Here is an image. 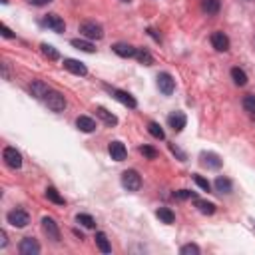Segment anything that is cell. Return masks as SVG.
Masks as SVG:
<instances>
[{"label": "cell", "mask_w": 255, "mask_h": 255, "mask_svg": "<svg viewBox=\"0 0 255 255\" xmlns=\"http://www.w3.org/2000/svg\"><path fill=\"white\" fill-rule=\"evenodd\" d=\"M30 92H32V96H34V98L44 100V98H46V94L50 92V88L46 86L44 82H40V80H34V82L30 84Z\"/></svg>", "instance_id": "18"}, {"label": "cell", "mask_w": 255, "mask_h": 255, "mask_svg": "<svg viewBox=\"0 0 255 255\" xmlns=\"http://www.w3.org/2000/svg\"><path fill=\"white\" fill-rule=\"evenodd\" d=\"M42 229L52 241H56V243L60 241V229H58V224L54 222L52 217H48V215L42 217Z\"/></svg>", "instance_id": "7"}, {"label": "cell", "mask_w": 255, "mask_h": 255, "mask_svg": "<svg viewBox=\"0 0 255 255\" xmlns=\"http://www.w3.org/2000/svg\"><path fill=\"white\" fill-rule=\"evenodd\" d=\"M44 104L50 110H52V112H64V108H66V98H64V94H60L56 90H50L46 94V98H44Z\"/></svg>", "instance_id": "2"}, {"label": "cell", "mask_w": 255, "mask_h": 255, "mask_svg": "<svg viewBox=\"0 0 255 255\" xmlns=\"http://www.w3.org/2000/svg\"><path fill=\"white\" fill-rule=\"evenodd\" d=\"M158 88H160V92L165 94V96L174 94V90H176V80L172 78V74H167V72L158 74Z\"/></svg>", "instance_id": "6"}, {"label": "cell", "mask_w": 255, "mask_h": 255, "mask_svg": "<svg viewBox=\"0 0 255 255\" xmlns=\"http://www.w3.org/2000/svg\"><path fill=\"white\" fill-rule=\"evenodd\" d=\"M180 253L181 255H199V247L195 243H188V245H183L180 249Z\"/></svg>", "instance_id": "34"}, {"label": "cell", "mask_w": 255, "mask_h": 255, "mask_svg": "<svg viewBox=\"0 0 255 255\" xmlns=\"http://www.w3.org/2000/svg\"><path fill=\"white\" fill-rule=\"evenodd\" d=\"M201 158V165H206L210 169H219L222 167V158H219L217 154H213V151H203V154L199 156Z\"/></svg>", "instance_id": "15"}, {"label": "cell", "mask_w": 255, "mask_h": 255, "mask_svg": "<svg viewBox=\"0 0 255 255\" xmlns=\"http://www.w3.org/2000/svg\"><path fill=\"white\" fill-rule=\"evenodd\" d=\"M211 46L217 50V52H227L229 50V38L224 32H213L211 34Z\"/></svg>", "instance_id": "14"}, {"label": "cell", "mask_w": 255, "mask_h": 255, "mask_svg": "<svg viewBox=\"0 0 255 255\" xmlns=\"http://www.w3.org/2000/svg\"><path fill=\"white\" fill-rule=\"evenodd\" d=\"M169 150H172V151H174V154H176V156H178L181 162H185V154H183V151H181L178 146H174V144H172V146H169Z\"/></svg>", "instance_id": "37"}, {"label": "cell", "mask_w": 255, "mask_h": 255, "mask_svg": "<svg viewBox=\"0 0 255 255\" xmlns=\"http://www.w3.org/2000/svg\"><path fill=\"white\" fill-rule=\"evenodd\" d=\"M42 24L48 26L52 32H64L66 30V24H64V20L60 18L58 14H46L44 20H42Z\"/></svg>", "instance_id": "11"}, {"label": "cell", "mask_w": 255, "mask_h": 255, "mask_svg": "<svg viewBox=\"0 0 255 255\" xmlns=\"http://www.w3.org/2000/svg\"><path fill=\"white\" fill-rule=\"evenodd\" d=\"M108 90H110V94L120 102V104H124V106H128V108H135L138 106V102H135V98L130 94V92H124V90H118V88H110V86H106Z\"/></svg>", "instance_id": "8"}, {"label": "cell", "mask_w": 255, "mask_h": 255, "mask_svg": "<svg viewBox=\"0 0 255 255\" xmlns=\"http://www.w3.org/2000/svg\"><path fill=\"white\" fill-rule=\"evenodd\" d=\"M76 128L84 134H92V132H96V122L88 116H80L76 120Z\"/></svg>", "instance_id": "17"}, {"label": "cell", "mask_w": 255, "mask_h": 255, "mask_svg": "<svg viewBox=\"0 0 255 255\" xmlns=\"http://www.w3.org/2000/svg\"><path fill=\"white\" fill-rule=\"evenodd\" d=\"M122 185L128 192H138L142 188V178L135 169H126L122 174Z\"/></svg>", "instance_id": "3"}, {"label": "cell", "mask_w": 255, "mask_h": 255, "mask_svg": "<svg viewBox=\"0 0 255 255\" xmlns=\"http://www.w3.org/2000/svg\"><path fill=\"white\" fill-rule=\"evenodd\" d=\"M6 243H8V241H6V233L0 231V247H6Z\"/></svg>", "instance_id": "41"}, {"label": "cell", "mask_w": 255, "mask_h": 255, "mask_svg": "<svg viewBox=\"0 0 255 255\" xmlns=\"http://www.w3.org/2000/svg\"><path fill=\"white\" fill-rule=\"evenodd\" d=\"M30 4H34V6H44V4H48V2H52V0H28Z\"/></svg>", "instance_id": "39"}, {"label": "cell", "mask_w": 255, "mask_h": 255, "mask_svg": "<svg viewBox=\"0 0 255 255\" xmlns=\"http://www.w3.org/2000/svg\"><path fill=\"white\" fill-rule=\"evenodd\" d=\"M135 58H138L144 66H151V64H154V58H151V54L148 52V50H144V48H138V54H135Z\"/></svg>", "instance_id": "31"}, {"label": "cell", "mask_w": 255, "mask_h": 255, "mask_svg": "<svg viewBox=\"0 0 255 255\" xmlns=\"http://www.w3.org/2000/svg\"><path fill=\"white\" fill-rule=\"evenodd\" d=\"M215 190L219 194H231V180H227V178H217L215 180Z\"/></svg>", "instance_id": "27"}, {"label": "cell", "mask_w": 255, "mask_h": 255, "mask_svg": "<svg viewBox=\"0 0 255 255\" xmlns=\"http://www.w3.org/2000/svg\"><path fill=\"white\" fill-rule=\"evenodd\" d=\"M148 132H150V135H154L156 140H164V138H165V134H164L162 126L156 124V122H150V124H148Z\"/></svg>", "instance_id": "29"}, {"label": "cell", "mask_w": 255, "mask_h": 255, "mask_svg": "<svg viewBox=\"0 0 255 255\" xmlns=\"http://www.w3.org/2000/svg\"><path fill=\"white\" fill-rule=\"evenodd\" d=\"M64 68H66L68 72L76 74V76H86V74H88V68L84 66L82 62L74 60V58H64Z\"/></svg>", "instance_id": "13"}, {"label": "cell", "mask_w": 255, "mask_h": 255, "mask_svg": "<svg viewBox=\"0 0 255 255\" xmlns=\"http://www.w3.org/2000/svg\"><path fill=\"white\" fill-rule=\"evenodd\" d=\"M140 151H142L146 158H150V160H156V158H158V151H156L154 148H150V146H142Z\"/></svg>", "instance_id": "36"}, {"label": "cell", "mask_w": 255, "mask_h": 255, "mask_svg": "<svg viewBox=\"0 0 255 255\" xmlns=\"http://www.w3.org/2000/svg\"><path fill=\"white\" fill-rule=\"evenodd\" d=\"M0 30H2V36H4V38H14V34L10 32V28H8L6 24H2V26H0Z\"/></svg>", "instance_id": "38"}, {"label": "cell", "mask_w": 255, "mask_h": 255, "mask_svg": "<svg viewBox=\"0 0 255 255\" xmlns=\"http://www.w3.org/2000/svg\"><path fill=\"white\" fill-rule=\"evenodd\" d=\"M194 181L199 185V188H201L203 192H210V190H211V183H210L206 178H201L199 174H195V176H194Z\"/></svg>", "instance_id": "33"}, {"label": "cell", "mask_w": 255, "mask_h": 255, "mask_svg": "<svg viewBox=\"0 0 255 255\" xmlns=\"http://www.w3.org/2000/svg\"><path fill=\"white\" fill-rule=\"evenodd\" d=\"M40 48H42V54H44L48 60H58V58H60L58 50H56L54 46H50V44H42Z\"/></svg>", "instance_id": "30"}, {"label": "cell", "mask_w": 255, "mask_h": 255, "mask_svg": "<svg viewBox=\"0 0 255 255\" xmlns=\"http://www.w3.org/2000/svg\"><path fill=\"white\" fill-rule=\"evenodd\" d=\"M80 34L82 36H86L88 40H102L104 38V28H102L100 24L88 20V22H82L80 24Z\"/></svg>", "instance_id": "1"}, {"label": "cell", "mask_w": 255, "mask_h": 255, "mask_svg": "<svg viewBox=\"0 0 255 255\" xmlns=\"http://www.w3.org/2000/svg\"><path fill=\"white\" fill-rule=\"evenodd\" d=\"M6 219H8V224L12 227H26L30 224V215L24 210H12V211H8Z\"/></svg>", "instance_id": "5"}, {"label": "cell", "mask_w": 255, "mask_h": 255, "mask_svg": "<svg viewBox=\"0 0 255 255\" xmlns=\"http://www.w3.org/2000/svg\"><path fill=\"white\" fill-rule=\"evenodd\" d=\"M156 215L162 219L164 224H167V225L176 222V215H174V211H172V210H167V208H160V210L156 211Z\"/></svg>", "instance_id": "25"}, {"label": "cell", "mask_w": 255, "mask_h": 255, "mask_svg": "<svg viewBox=\"0 0 255 255\" xmlns=\"http://www.w3.org/2000/svg\"><path fill=\"white\" fill-rule=\"evenodd\" d=\"M231 80L235 82V86H245L247 84V74L241 68H231Z\"/></svg>", "instance_id": "22"}, {"label": "cell", "mask_w": 255, "mask_h": 255, "mask_svg": "<svg viewBox=\"0 0 255 255\" xmlns=\"http://www.w3.org/2000/svg\"><path fill=\"white\" fill-rule=\"evenodd\" d=\"M122 2H130V0H122Z\"/></svg>", "instance_id": "42"}, {"label": "cell", "mask_w": 255, "mask_h": 255, "mask_svg": "<svg viewBox=\"0 0 255 255\" xmlns=\"http://www.w3.org/2000/svg\"><path fill=\"white\" fill-rule=\"evenodd\" d=\"M96 116H98L106 126H116V124H118V118H116L112 112H108L106 108H102V106L96 108Z\"/></svg>", "instance_id": "19"}, {"label": "cell", "mask_w": 255, "mask_h": 255, "mask_svg": "<svg viewBox=\"0 0 255 255\" xmlns=\"http://www.w3.org/2000/svg\"><path fill=\"white\" fill-rule=\"evenodd\" d=\"M96 245L100 247V251L102 253H110L112 251V245H110V241H108V237H106V233H102V231H98L96 233Z\"/></svg>", "instance_id": "20"}, {"label": "cell", "mask_w": 255, "mask_h": 255, "mask_svg": "<svg viewBox=\"0 0 255 255\" xmlns=\"http://www.w3.org/2000/svg\"><path fill=\"white\" fill-rule=\"evenodd\" d=\"M195 208L203 213V215H213L215 213V206L211 201H203V199H197L195 197Z\"/></svg>", "instance_id": "21"}, {"label": "cell", "mask_w": 255, "mask_h": 255, "mask_svg": "<svg viewBox=\"0 0 255 255\" xmlns=\"http://www.w3.org/2000/svg\"><path fill=\"white\" fill-rule=\"evenodd\" d=\"M174 197L176 199H195V192H190V190H180V192H176L174 194Z\"/></svg>", "instance_id": "35"}, {"label": "cell", "mask_w": 255, "mask_h": 255, "mask_svg": "<svg viewBox=\"0 0 255 255\" xmlns=\"http://www.w3.org/2000/svg\"><path fill=\"white\" fill-rule=\"evenodd\" d=\"M20 255H38L40 253V243L34 240V237H24L18 245Z\"/></svg>", "instance_id": "9"}, {"label": "cell", "mask_w": 255, "mask_h": 255, "mask_svg": "<svg viewBox=\"0 0 255 255\" xmlns=\"http://www.w3.org/2000/svg\"><path fill=\"white\" fill-rule=\"evenodd\" d=\"M76 222H78L80 225H84V227H88V229L96 227L94 217H92V215H88V213H78V215H76Z\"/></svg>", "instance_id": "28"}, {"label": "cell", "mask_w": 255, "mask_h": 255, "mask_svg": "<svg viewBox=\"0 0 255 255\" xmlns=\"http://www.w3.org/2000/svg\"><path fill=\"white\" fill-rule=\"evenodd\" d=\"M219 6H222V0H201V8L208 14H217Z\"/></svg>", "instance_id": "23"}, {"label": "cell", "mask_w": 255, "mask_h": 255, "mask_svg": "<svg viewBox=\"0 0 255 255\" xmlns=\"http://www.w3.org/2000/svg\"><path fill=\"white\" fill-rule=\"evenodd\" d=\"M167 124H169V128H172L174 132H181L185 128V124H188V118H185L183 112H174V114H169Z\"/></svg>", "instance_id": "12"}, {"label": "cell", "mask_w": 255, "mask_h": 255, "mask_svg": "<svg viewBox=\"0 0 255 255\" xmlns=\"http://www.w3.org/2000/svg\"><path fill=\"white\" fill-rule=\"evenodd\" d=\"M243 110L249 114V116H255V96L253 94H247L243 98Z\"/></svg>", "instance_id": "32"}, {"label": "cell", "mask_w": 255, "mask_h": 255, "mask_svg": "<svg viewBox=\"0 0 255 255\" xmlns=\"http://www.w3.org/2000/svg\"><path fill=\"white\" fill-rule=\"evenodd\" d=\"M148 34H150V36L154 38V40H158V42H160V34H158L154 28H148Z\"/></svg>", "instance_id": "40"}, {"label": "cell", "mask_w": 255, "mask_h": 255, "mask_svg": "<svg viewBox=\"0 0 255 255\" xmlns=\"http://www.w3.org/2000/svg\"><path fill=\"white\" fill-rule=\"evenodd\" d=\"M46 197L52 201V203H56V206H64V197L58 194V190L56 188H52V185H50V188H46Z\"/></svg>", "instance_id": "26"}, {"label": "cell", "mask_w": 255, "mask_h": 255, "mask_svg": "<svg viewBox=\"0 0 255 255\" xmlns=\"http://www.w3.org/2000/svg\"><path fill=\"white\" fill-rule=\"evenodd\" d=\"M108 150H110L112 160H116V162H124L126 156H128V150H126V146L122 142H110V148Z\"/></svg>", "instance_id": "16"}, {"label": "cell", "mask_w": 255, "mask_h": 255, "mask_svg": "<svg viewBox=\"0 0 255 255\" xmlns=\"http://www.w3.org/2000/svg\"><path fill=\"white\" fill-rule=\"evenodd\" d=\"M72 46H74V48H78V50H82V52H88V54H94V52H96L94 44H92V42H88V40L74 38V40H72Z\"/></svg>", "instance_id": "24"}, {"label": "cell", "mask_w": 255, "mask_h": 255, "mask_svg": "<svg viewBox=\"0 0 255 255\" xmlns=\"http://www.w3.org/2000/svg\"><path fill=\"white\" fill-rule=\"evenodd\" d=\"M112 50H114V52L120 56V58H135V54H138V48H134V46L128 44V42H116V44L112 46Z\"/></svg>", "instance_id": "10"}, {"label": "cell", "mask_w": 255, "mask_h": 255, "mask_svg": "<svg viewBox=\"0 0 255 255\" xmlns=\"http://www.w3.org/2000/svg\"><path fill=\"white\" fill-rule=\"evenodd\" d=\"M2 158H4V164L10 169H20L22 167V156H20V151L16 148H4Z\"/></svg>", "instance_id": "4"}]
</instances>
